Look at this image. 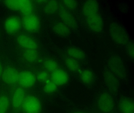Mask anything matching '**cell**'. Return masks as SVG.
<instances>
[{"mask_svg":"<svg viewBox=\"0 0 134 113\" xmlns=\"http://www.w3.org/2000/svg\"><path fill=\"white\" fill-rule=\"evenodd\" d=\"M107 67L118 78L124 79L127 76L126 68L121 57L116 54L112 53L109 55L107 59Z\"/></svg>","mask_w":134,"mask_h":113,"instance_id":"obj_1","label":"cell"},{"mask_svg":"<svg viewBox=\"0 0 134 113\" xmlns=\"http://www.w3.org/2000/svg\"><path fill=\"white\" fill-rule=\"evenodd\" d=\"M109 33L114 43L119 46H125L129 42L128 35L124 28L115 22L110 25Z\"/></svg>","mask_w":134,"mask_h":113,"instance_id":"obj_2","label":"cell"},{"mask_svg":"<svg viewBox=\"0 0 134 113\" xmlns=\"http://www.w3.org/2000/svg\"><path fill=\"white\" fill-rule=\"evenodd\" d=\"M24 113H41L42 104L40 100L33 95H26L22 106Z\"/></svg>","mask_w":134,"mask_h":113,"instance_id":"obj_3","label":"cell"},{"mask_svg":"<svg viewBox=\"0 0 134 113\" xmlns=\"http://www.w3.org/2000/svg\"><path fill=\"white\" fill-rule=\"evenodd\" d=\"M98 108L103 113H109L114 108V101L110 94L107 92L103 93L99 97L97 102Z\"/></svg>","mask_w":134,"mask_h":113,"instance_id":"obj_4","label":"cell"},{"mask_svg":"<svg viewBox=\"0 0 134 113\" xmlns=\"http://www.w3.org/2000/svg\"><path fill=\"white\" fill-rule=\"evenodd\" d=\"M22 22L25 30L29 32H36L40 27V19L33 13L24 15Z\"/></svg>","mask_w":134,"mask_h":113,"instance_id":"obj_5","label":"cell"},{"mask_svg":"<svg viewBox=\"0 0 134 113\" xmlns=\"http://www.w3.org/2000/svg\"><path fill=\"white\" fill-rule=\"evenodd\" d=\"M103 77L105 84L109 89L113 92H117L119 87V79L107 66L103 71Z\"/></svg>","mask_w":134,"mask_h":113,"instance_id":"obj_6","label":"cell"},{"mask_svg":"<svg viewBox=\"0 0 134 113\" xmlns=\"http://www.w3.org/2000/svg\"><path fill=\"white\" fill-rule=\"evenodd\" d=\"M25 96V92L23 88L19 87L15 89L12 93L11 100V103L14 110L18 111L21 109Z\"/></svg>","mask_w":134,"mask_h":113,"instance_id":"obj_7","label":"cell"},{"mask_svg":"<svg viewBox=\"0 0 134 113\" xmlns=\"http://www.w3.org/2000/svg\"><path fill=\"white\" fill-rule=\"evenodd\" d=\"M88 27L92 31L99 33L103 30V20L99 13L85 18Z\"/></svg>","mask_w":134,"mask_h":113,"instance_id":"obj_8","label":"cell"},{"mask_svg":"<svg viewBox=\"0 0 134 113\" xmlns=\"http://www.w3.org/2000/svg\"><path fill=\"white\" fill-rule=\"evenodd\" d=\"M19 74L15 68L8 67L3 70L1 78L4 82L7 84H15L18 82Z\"/></svg>","mask_w":134,"mask_h":113,"instance_id":"obj_9","label":"cell"},{"mask_svg":"<svg viewBox=\"0 0 134 113\" xmlns=\"http://www.w3.org/2000/svg\"><path fill=\"white\" fill-rule=\"evenodd\" d=\"M36 81L35 76L30 71H24L19 74L18 83L23 88H32L35 84Z\"/></svg>","mask_w":134,"mask_h":113,"instance_id":"obj_10","label":"cell"},{"mask_svg":"<svg viewBox=\"0 0 134 113\" xmlns=\"http://www.w3.org/2000/svg\"><path fill=\"white\" fill-rule=\"evenodd\" d=\"M17 43L20 47L26 49L36 50L38 47L36 42L26 35H20L17 38Z\"/></svg>","mask_w":134,"mask_h":113,"instance_id":"obj_11","label":"cell"},{"mask_svg":"<svg viewBox=\"0 0 134 113\" xmlns=\"http://www.w3.org/2000/svg\"><path fill=\"white\" fill-rule=\"evenodd\" d=\"M51 80L57 86H62L68 83L69 75L66 71L62 69H58L51 73Z\"/></svg>","mask_w":134,"mask_h":113,"instance_id":"obj_12","label":"cell"},{"mask_svg":"<svg viewBox=\"0 0 134 113\" xmlns=\"http://www.w3.org/2000/svg\"><path fill=\"white\" fill-rule=\"evenodd\" d=\"M21 25V21L18 17L11 16L8 18L5 21L4 29L9 33H15L20 30Z\"/></svg>","mask_w":134,"mask_h":113,"instance_id":"obj_13","label":"cell"},{"mask_svg":"<svg viewBox=\"0 0 134 113\" xmlns=\"http://www.w3.org/2000/svg\"><path fill=\"white\" fill-rule=\"evenodd\" d=\"M59 16L62 22L69 28L74 29L77 27V22L72 15L66 9H61L59 11Z\"/></svg>","mask_w":134,"mask_h":113,"instance_id":"obj_14","label":"cell"},{"mask_svg":"<svg viewBox=\"0 0 134 113\" xmlns=\"http://www.w3.org/2000/svg\"><path fill=\"white\" fill-rule=\"evenodd\" d=\"M82 11L85 18L99 13V8L98 2L96 1H87L83 4Z\"/></svg>","mask_w":134,"mask_h":113,"instance_id":"obj_15","label":"cell"},{"mask_svg":"<svg viewBox=\"0 0 134 113\" xmlns=\"http://www.w3.org/2000/svg\"><path fill=\"white\" fill-rule=\"evenodd\" d=\"M118 108L121 113H134V103L131 99H121L118 103Z\"/></svg>","mask_w":134,"mask_h":113,"instance_id":"obj_16","label":"cell"},{"mask_svg":"<svg viewBox=\"0 0 134 113\" xmlns=\"http://www.w3.org/2000/svg\"><path fill=\"white\" fill-rule=\"evenodd\" d=\"M34 5L31 1L28 0H19L18 11L24 15L32 13Z\"/></svg>","mask_w":134,"mask_h":113,"instance_id":"obj_17","label":"cell"},{"mask_svg":"<svg viewBox=\"0 0 134 113\" xmlns=\"http://www.w3.org/2000/svg\"><path fill=\"white\" fill-rule=\"evenodd\" d=\"M66 52L70 57L77 60H82L86 56L85 53L76 47H69L67 48Z\"/></svg>","mask_w":134,"mask_h":113,"instance_id":"obj_18","label":"cell"},{"mask_svg":"<svg viewBox=\"0 0 134 113\" xmlns=\"http://www.w3.org/2000/svg\"><path fill=\"white\" fill-rule=\"evenodd\" d=\"M60 5L57 1H49L46 2L43 7L45 13L48 15L54 14L59 10Z\"/></svg>","mask_w":134,"mask_h":113,"instance_id":"obj_19","label":"cell"},{"mask_svg":"<svg viewBox=\"0 0 134 113\" xmlns=\"http://www.w3.org/2000/svg\"><path fill=\"white\" fill-rule=\"evenodd\" d=\"M54 31L59 35L66 36L70 34V29L62 22L56 23L53 27Z\"/></svg>","mask_w":134,"mask_h":113,"instance_id":"obj_20","label":"cell"},{"mask_svg":"<svg viewBox=\"0 0 134 113\" xmlns=\"http://www.w3.org/2000/svg\"><path fill=\"white\" fill-rule=\"evenodd\" d=\"M79 72L81 81L84 84H89L93 82L94 75L91 71L85 69L81 70H80Z\"/></svg>","mask_w":134,"mask_h":113,"instance_id":"obj_21","label":"cell"},{"mask_svg":"<svg viewBox=\"0 0 134 113\" xmlns=\"http://www.w3.org/2000/svg\"><path fill=\"white\" fill-rule=\"evenodd\" d=\"M23 59L28 63H34L39 58V54L36 50L26 49L23 52Z\"/></svg>","mask_w":134,"mask_h":113,"instance_id":"obj_22","label":"cell"},{"mask_svg":"<svg viewBox=\"0 0 134 113\" xmlns=\"http://www.w3.org/2000/svg\"><path fill=\"white\" fill-rule=\"evenodd\" d=\"M65 64L70 71L79 72L80 70V66L77 60L71 57H69L66 59Z\"/></svg>","mask_w":134,"mask_h":113,"instance_id":"obj_23","label":"cell"},{"mask_svg":"<svg viewBox=\"0 0 134 113\" xmlns=\"http://www.w3.org/2000/svg\"><path fill=\"white\" fill-rule=\"evenodd\" d=\"M10 99L5 95H0V113H7L10 106Z\"/></svg>","mask_w":134,"mask_h":113,"instance_id":"obj_24","label":"cell"},{"mask_svg":"<svg viewBox=\"0 0 134 113\" xmlns=\"http://www.w3.org/2000/svg\"><path fill=\"white\" fill-rule=\"evenodd\" d=\"M43 66L47 72L52 73L59 69V65L55 60L52 59H47L44 60Z\"/></svg>","mask_w":134,"mask_h":113,"instance_id":"obj_25","label":"cell"},{"mask_svg":"<svg viewBox=\"0 0 134 113\" xmlns=\"http://www.w3.org/2000/svg\"><path fill=\"white\" fill-rule=\"evenodd\" d=\"M44 83L43 89L46 94H52L57 90L58 86L51 79H49Z\"/></svg>","mask_w":134,"mask_h":113,"instance_id":"obj_26","label":"cell"},{"mask_svg":"<svg viewBox=\"0 0 134 113\" xmlns=\"http://www.w3.org/2000/svg\"><path fill=\"white\" fill-rule=\"evenodd\" d=\"M36 78L39 81L45 83L48 80L50 79V75L47 71H41L38 72Z\"/></svg>","mask_w":134,"mask_h":113,"instance_id":"obj_27","label":"cell"},{"mask_svg":"<svg viewBox=\"0 0 134 113\" xmlns=\"http://www.w3.org/2000/svg\"><path fill=\"white\" fill-rule=\"evenodd\" d=\"M63 6L67 10H74L76 7L77 2L74 1H62Z\"/></svg>","mask_w":134,"mask_h":113,"instance_id":"obj_28","label":"cell"},{"mask_svg":"<svg viewBox=\"0 0 134 113\" xmlns=\"http://www.w3.org/2000/svg\"><path fill=\"white\" fill-rule=\"evenodd\" d=\"M126 51L129 57L133 60L134 59V46L133 42H129L126 46Z\"/></svg>","mask_w":134,"mask_h":113,"instance_id":"obj_29","label":"cell"},{"mask_svg":"<svg viewBox=\"0 0 134 113\" xmlns=\"http://www.w3.org/2000/svg\"><path fill=\"white\" fill-rule=\"evenodd\" d=\"M3 71V66L1 62H0V78L2 77Z\"/></svg>","mask_w":134,"mask_h":113,"instance_id":"obj_30","label":"cell"},{"mask_svg":"<svg viewBox=\"0 0 134 113\" xmlns=\"http://www.w3.org/2000/svg\"><path fill=\"white\" fill-rule=\"evenodd\" d=\"M83 113V112H74V113Z\"/></svg>","mask_w":134,"mask_h":113,"instance_id":"obj_31","label":"cell"}]
</instances>
